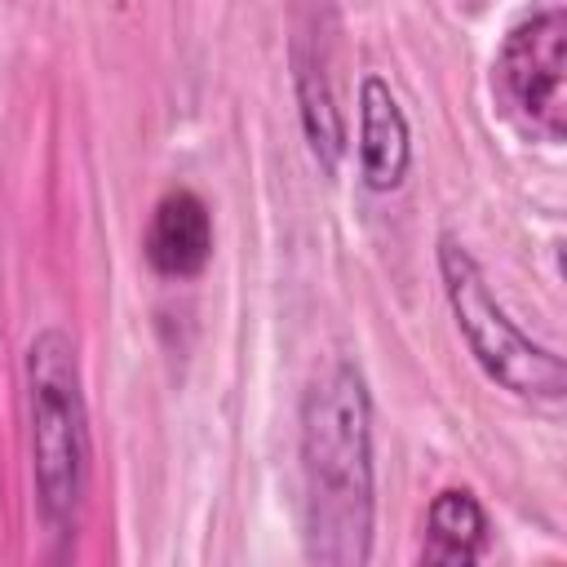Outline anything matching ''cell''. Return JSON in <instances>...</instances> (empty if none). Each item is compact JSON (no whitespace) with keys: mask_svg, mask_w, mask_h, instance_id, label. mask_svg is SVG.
Segmentation results:
<instances>
[{"mask_svg":"<svg viewBox=\"0 0 567 567\" xmlns=\"http://www.w3.org/2000/svg\"><path fill=\"white\" fill-rule=\"evenodd\" d=\"M377 470L372 399L350 359L328 363L301 394V527L306 554L328 567L372 558Z\"/></svg>","mask_w":567,"mask_h":567,"instance_id":"cell-1","label":"cell"},{"mask_svg":"<svg viewBox=\"0 0 567 567\" xmlns=\"http://www.w3.org/2000/svg\"><path fill=\"white\" fill-rule=\"evenodd\" d=\"M27 377V416H31V474L44 523L58 536H71L93 474L89 443V403L75 341L62 328H40L22 359Z\"/></svg>","mask_w":567,"mask_h":567,"instance_id":"cell-2","label":"cell"},{"mask_svg":"<svg viewBox=\"0 0 567 567\" xmlns=\"http://www.w3.org/2000/svg\"><path fill=\"white\" fill-rule=\"evenodd\" d=\"M439 279L447 292V306L456 315V328L470 346V354L478 359V368L509 394L518 399H536V403H558L567 390V368L563 359L532 341L509 315L505 306L492 297L478 261L470 257V248L456 235H439Z\"/></svg>","mask_w":567,"mask_h":567,"instance_id":"cell-3","label":"cell"},{"mask_svg":"<svg viewBox=\"0 0 567 567\" xmlns=\"http://www.w3.org/2000/svg\"><path fill=\"white\" fill-rule=\"evenodd\" d=\"M496 93L505 111L540 142L567 137V13L523 18L496 53Z\"/></svg>","mask_w":567,"mask_h":567,"instance_id":"cell-4","label":"cell"},{"mask_svg":"<svg viewBox=\"0 0 567 567\" xmlns=\"http://www.w3.org/2000/svg\"><path fill=\"white\" fill-rule=\"evenodd\" d=\"M412 168V133L399 97L381 75L359 80V173L363 186L385 195L399 190Z\"/></svg>","mask_w":567,"mask_h":567,"instance_id":"cell-5","label":"cell"},{"mask_svg":"<svg viewBox=\"0 0 567 567\" xmlns=\"http://www.w3.org/2000/svg\"><path fill=\"white\" fill-rule=\"evenodd\" d=\"M142 248H146L151 270L164 275V279L199 275L213 257V213H208V204L190 186L168 190L151 213Z\"/></svg>","mask_w":567,"mask_h":567,"instance_id":"cell-6","label":"cell"},{"mask_svg":"<svg viewBox=\"0 0 567 567\" xmlns=\"http://www.w3.org/2000/svg\"><path fill=\"white\" fill-rule=\"evenodd\" d=\"M487 509L470 487H443L425 509V540L421 563L434 567H465L487 554Z\"/></svg>","mask_w":567,"mask_h":567,"instance_id":"cell-7","label":"cell"},{"mask_svg":"<svg viewBox=\"0 0 567 567\" xmlns=\"http://www.w3.org/2000/svg\"><path fill=\"white\" fill-rule=\"evenodd\" d=\"M297 106H301V128L315 159L323 164V173H337L346 151V124H341L328 71L319 62H306V53H297Z\"/></svg>","mask_w":567,"mask_h":567,"instance_id":"cell-8","label":"cell"}]
</instances>
